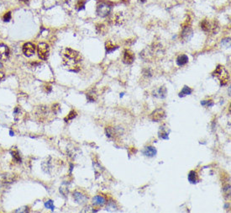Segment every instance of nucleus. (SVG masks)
<instances>
[{"label":"nucleus","mask_w":231,"mask_h":213,"mask_svg":"<svg viewBox=\"0 0 231 213\" xmlns=\"http://www.w3.org/2000/svg\"><path fill=\"white\" fill-rule=\"evenodd\" d=\"M166 95V89L164 86L161 87L157 90V94H156V96H157L159 98H165Z\"/></svg>","instance_id":"412c9836"},{"label":"nucleus","mask_w":231,"mask_h":213,"mask_svg":"<svg viewBox=\"0 0 231 213\" xmlns=\"http://www.w3.org/2000/svg\"><path fill=\"white\" fill-rule=\"evenodd\" d=\"M223 192H224V195H225L226 196L229 198V196H230V184H227L226 186H224V188H223Z\"/></svg>","instance_id":"a878e982"},{"label":"nucleus","mask_w":231,"mask_h":213,"mask_svg":"<svg viewBox=\"0 0 231 213\" xmlns=\"http://www.w3.org/2000/svg\"><path fill=\"white\" fill-rule=\"evenodd\" d=\"M111 12V4L109 2L101 1L97 6V14L100 17H107Z\"/></svg>","instance_id":"7ed1b4c3"},{"label":"nucleus","mask_w":231,"mask_h":213,"mask_svg":"<svg viewBox=\"0 0 231 213\" xmlns=\"http://www.w3.org/2000/svg\"><path fill=\"white\" fill-rule=\"evenodd\" d=\"M134 61V54L130 50L126 49L123 55V61L125 64H131Z\"/></svg>","instance_id":"1a4fd4ad"},{"label":"nucleus","mask_w":231,"mask_h":213,"mask_svg":"<svg viewBox=\"0 0 231 213\" xmlns=\"http://www.w3.org/2000/svg\"><path fill=\"white\" fill-rule=\"evenodd\" d=\"M52 110L55 114H57L59 111H61V106H60V105H59V104H55L52 106Z\"/></svg>","instance_id":"7c9ffc66"},{"label":"nucleus","mask_w":231,"mask_h":213,"mask_svg":"<svg viewBox=\"0 0 231 213\" xmlns=\"http://www.w3.org/2000/svg\"><path fill=\"white\" fill-rule=\"evenodd\" d=\"M188 62V57L186 55H180L178 58H177V64L178 66H184L186 65V63Z\"/></svg>","instance_id":"f3484780"},{"label":"nucleus","mask_w":231,"mask_h":213,"mask_svg":"<svg viewBox=\"0 0 231 213\" xmlns=\"http://www.w3.org/2000/svg\"><path fill=\"white\" fill-rule=\"evenodd\" d=\"M141 2H146V0H140Z\"/></svg>","instance_id":"e433bc0d"},{"label":"nucleus","mask_w":231,"mask_h":213,"mask_svg":"<svg viewBox=\"0 0 231 213\" xmlns=\"http://www.w3.org/2000/svg\"><path fill=\"white\" fill-rule=\"evenodd\" d=\"M158 134L160 139H168L169 138V132L167 131V128H165V126L160 127Z\"/></svg>","instance_id":"2eb2a0df"},{"label":"nucleus","mask_w":231,"mask_h":213,"mask_svg":"<svg viewBox=\"0 0 231 213\" xmlns=\"http://www.w3.org/2000/svg\"><path fill=\"white\" fill-rule=\"evenodd\" d=\"M192 90L191 88L187 86H184L182 91L179 93V97H185L186 95H189V94H192Z\"/></svg>","instance_id":"6ab92c4d"},{"label":"nucleus","mask_w":231,"mask_h":213,"mask_svg":"<svg viewBox=\"0 0 231 213\" xmlns=\"http://www.w3.org/2000/svg\"><path fill=\"white\" fill-rule=\"evenodd\" d=\"M35 45H34L33 43L30 42H27L23 45V53L24 54L25 57H31L35 54Z\"/></svg>","instance_id":"0eeeda50"},{"label":"nucleus","mask_w":231,"mask_h":213,"mask_svg":"<svg viewBox=\"0 0 231 213\" xmlns=\"http://www.w3.org/2000/svg\"><path fill=\"white\" fill-rule=\"evenodd\" d=\"M11 154H12V157L14 160L16 162V163H20L21 162V158L20 156V153L17 150H12L11 151Z\"/></svg>","instance_id":"4be33fe9"},{"label":"nucleus","mask_w":231,"mask_h":213,"mask_svg":"<svg viewBox=\"0 0 231 213\" xmlns=\"http://www.w3.org/2000/svg\"><path fill=\"white\" fill-rule=\"evenodd\" d=\"M3 19H4V21H5V22H8V21L10 20H11V12L5 13Z\"/></svg>","instance_id":"c756f323"},{"label":"nucleus","mask_w":231,"mask_h":213,"mask_svg":"<svg viewBox=\"0 0 231 213\" xmlns=\"http://www.w3.org/2000/svg\"><path fill=\"white\" fill-rule=\"evenodd\" d=\"M93 94H95L93 92H90V93H88V94H87V98H88V99L89 100L90 102H94L95 99H96L95 95H93Z\"/></svg>","instance_id":"c85d7f7f"},{"label":"nucleus","mask_w":231,"mask_h":213,"mask_svg":"<svg viewBox=\"0 0 231 213\" xmlns=\"http://www.w3.org/2000/svg\"><path fill=\"white\" fill-rule=\"evenodd\" d=\"M82 61V57L77 51L66 48L63 54V65L71 72L77 73L81 69L79 63Z\"/></svg>","instance_id":"f257e3e1"},{"label":"nucleus","mask_w":231,"mask_h":213,"mask_svg":"<svg viewBox=\"0 0 231 213\" xmlns=\"http://www.w3.org/2000/svg\"><path fill=\"white\" fill-rule=\"evenodd\" d=\"M73 198H74V200L77 201V203H79V204H82V203H85L86 201H88V198L85 196H83L82 193L80 192H74L73 194Z\"/></svg>","instance_id":"9b49d317"},{"label":"nucleus","mask_w":231,"mask_h":213,"mask_svg":"<svg viewBox=\"0 0 231 213\" xmlns=\"http://www.w3.org/2000/svg\"><path fill=\"white\" fill-rule=\"evenodd\" d=\"M165 117H166V113H165V111L162 108L156 109V111H154L150 114L151 120L154 121H156V122L162 121Z\"/></svg>","instance_id":"423d86ee"},{"label":"nucleus","mask_w":231,"mask_h":213,"mask_svg":"<svg viewBox=\"0 0 231 213\" xmlns=\"http://www.w3.org/2000/svg\"><path fill=\"white\" fill-rule=\"evenodd\" d=\"M38 56L41 60H46L49 57V52H50V48H49L48 44L46 43H40L38 45Z\"/></svg>","instance_id":"39448f33"},{"label":"nucleus","mask_w":231,"mask_h":213,"mask_svg":"<svg viewBox=\"0 0 231 213\" xmlns=\"http://www.w3.org/2000/svg\"><path fill=\"white\" fill-rule=\"evenodd\" d=\"M116 210H117V206H116V205H115V202H114V201H110V202H108L107 211H116Z\"/></svg>","instance_id":"5701e85b"},{"label":"nucleus","mask_w":231,"mask_h":213,"mask_svg":"<svg viewBox=\"0 0 231 213\" xmlns=\"http://www.w3.org/2000/svg\"><path fill=\"white\" fill-rule=\"evenodd\" d=\"M213 76L217 78L220 82V85L224 86L226 85L229 81V74L225 69V67L222 65H218L214 72L213 73Z\"/></svg>","instance_id":"f03ea898"},{"label":"nucleus","mask_w":231,"mask_h":213,"mask_svg":"<svg viewBox=\"0 0 231 213\" xmlns=\"http://www.w3.org/2000/svg\"><path fill=\"white\" fill-rule=\"evenodd\" d=\"M125 22V18L123 16L122 13H117L114 17H113V23L114 25H120Z\"/></svg>","instance_id":"4468645a"},{"label":"nucleus","mask_w":231,"mask_h":213,"mask_svg":"<svg viewBox=\"0 0 231 213\" xmlns=\"http://www.w3.org/2000/svg\"><path fill=\"white\" fill-rule=\"evenodd\" d=\"M4 78V74L3 72H0V82L2 81V79Z\"/></svg>","instance_id":"72a5a7b5"},{"label":"nucleus","mask_w":231,"mask_h":213,"mask_svg":"<svg viewBox=\"0 0 231 213\" xmlns=\"http://www.w3.org/2000/svg\"><path fill=\"white\" fill-rule=\"evenodd\" d=\"M192 34H193V31H192L190 25L183 26V30H182V33H181V38L184 41H189L192 38Z\"/></svg>","instance_id":"6e6552de"},{"label":"nucleus","mask_w":231,"mask_h":213,"mask_svg":"<svg viewBox=\"0 0 231 213\" xmlns=\"http://www.w3.org/2000/svg\"><path fill=\"white\" fill-rule=\"evenodd\" d=\"M20 2L22 3H24V4H28L29 2V0H20Z\"/></svg>","instance_id":"f704fd0d"},{"label":"nucleus","mask_w":231,"mask_h":213,"mask_svg":"<svg viewBox=\"0 0 231 213\" xmlns=\"http://www.w3.org/2000/svg\"><path fill=\"white\" fill-rule=\"evenodd\" d=\"M9 56V49H8V45H6L4 43L0 44V59L5 61L8 58Z\"/></svg>","instance_id":"9d476101"},{"label":"nucleus","mask_w":231,"mask_h":213,"mask_svg":"<svg viewBox=\"0 0 231 213\" xmlns=\"http://www.w3.org/2000/svg\"><path fill=\"white\" fill-rule=\"evenodd\" d=\"M1 67H2V63L0 62V68H1Z\"/></svg>","instance_id":"c9c22d12"},{"label":"nucleus","mask_w":231,"mask_h":213,"mask_svg":"<svg viewBox=\"0 0 231 213\" xmlns=\"http://www.w3.org/2000/svg\"><path fill=\"white\" fill-rule=\"evenodd\" d=\"M29 210L27 206H23V207H20L16 211H14V212H27Z\"/></svg>","instance_id":"2f4dec72"},{"label":"nucleus","mask_w":231,"mask_h":213,"mask_svg":"<svg viewBox=\"0 0 231 213\" xmlns=\"http://www.w3.org/2000/svg\"><path fill=\"white\" fill-rule=\"evenodd\" d=\"M118 48V45H115L113 41H109L105 43V49L107 53H110L112 52H114V50H116Z\"/></svg>","instance_id":"dca6fc26"},{"label":"nucleus","mask_w":231,"mask_h":213,"mask_svg":"<svg viewBox=\"0 0 231 213\" xmlns=\"http://www.w3.org/2000/svg\"><path fill=\"white\" fill-rule=\"evenodd\" d=\"M76 116H77V112L75 111H72L69 113V115L66 117L65 121H70V120H73Z\"/></svg>","instance_id":"393cba45"},{"label":"nucleus","mask_w":231,"mask_h":213,"mask_svg":"<svg viewBox=\"0 0 231 213\" xmlns=\"http://www.w3.org/2000/svg\"><path fill=\"white\" fill-rule=\"evenodd\" d=\"M188 180L191 184H196L199 181V176L198 174L195 171H190V173L188 174Z\"/></svg>","instance_id":"a211bd4d"},{"label":"nucleus","mask_w":231,"mask_h":213,"mask_svg":"<svg viewBox=\"0 0 231 213\" xmlns=\"http://www.w3.org/2000/svg\"><path fill=\"white\" fill-rule=\"evenodd\" d=\"M201 105L203 106L212 107L214 105V102L212 100H203V101H201Z\"/></svg>","instance_id":"cd10ccee"},{"label":"nucleus","mask_w":231,"mask_h":213,"mask_svg":"<svg viewBox=\"0 0 231 213\" xmlns=\"http://www.w3.org/2000/svg\"><path fill=\"white\" fill-rule=\"evenodd\" d=\"M45 206L47 208V209H50L53 211V210L55 209V206L53 205V202L52 201H51V200H49L46 202H45Z\"/></svg>","instance_id":"bb28decb"},{"label":"nucleus","mask_w":231,"mask_h":213,"mask_svg":"<svg viewBox=\"0 0 231 213\" xmlns=\"http://www.w3.org/2000/svg\"><path fill=\"white\" fill-rule=\"evenodd\" d=\"M84 6H85V1H84V0H78L77 4H76V8H77V10L83 9V8H84Z\"/></svg>","instance_id":"b1692460"},{"label":"nucleus","mask_w":231,"mask_h":213,"mask_svg":"<svg viewBox=\"0 0 231 213\" xmlns=\"http://www.w3.org/2000/svg\"><path fill=\"white\" fill-rule=\"evenodd\" d=\"M143 154L146 157H154L156 154V149L154 148V147H146L143 150Z\"/></svg>","instance_id":"f8f14e48"},{"label":"nucleus","mask_w":231,"mask_h":213,"mask_svg":"<svg viewBox=\"0 0 231 213\" xmlns=\"http://www.w3.org/2000/svg\"><path fill=\"white\" fill-rule=\"evenodd\" d=\"M107 203V201L103 196H96L93 198V204L97 206H103Z\"/></svg>","instance_id":"ddd939ff"},{"label":"nucleus","mask_w":231,"mask_h":213,"mask_svg":"<svg viewBox=\"0 0 231 213\" xmlns=\"http://www.w3.org/2000/svg\"><path fill=\"white\" fill-rule=\"evenodd\" d=\"M96 30L97 32L100 35H105V33L107 32V27L103 24H97L96 25Z\"/></svg>","instance_id":"aec40b11"},{"label":"nucleus","mask_w":231,"mask_h":213,"mask_svg":"<svg viewBox=\"0 0 231 213\" xmlns=\"http://www.w3.org/2000/svg\"><path fill=\"white\" fill-rule=\"evenodd\" d=\"M201 29L203 30L205 32H217L215 29L219 30V25L217 21H214L213 23H211L208 20H203L200 24Z\"/></svg>","instance_id":"20e7f679"},{"label":"nucleus","mask_w":231,"mask_h":213,"mask_svg":"<svg viewBox=\"0 0 231 213\" xmlns=\"http://www.w3.org/2000/svg\"><path fill=\"white\" fill-rule=\"evenodd\" d=\"M45 92H47V93H50L51 91V86H45Z\"/></svg>","instance_id":"473e14b6"}]
</instances>
